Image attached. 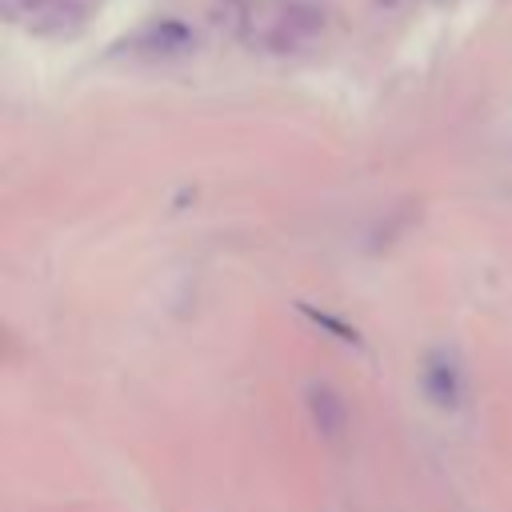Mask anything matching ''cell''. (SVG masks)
Instances as JSON below:
<instances>
[{"label": "cell", "mask_w": 512, "mask_h": 512, "mask_svg": "<svg viewBox=\"0 0 512 512\" xmlns=\"http://www.w3.org/2000/svg\"><path fill=\"white\" fill-rule=\"evenodd\" d=\"M308 412L324 440H340V432L348 428V408H344L340 392L328 384H308Z\"/></svg>", "instance_id": "1"}, {"label": "cell", "mask_w": 512, "mask_h": 512, "mask_svg": "<svg viewBox=\"0 0 512 512\" xmlns=\"http://www.w3.org/2000/svg\"><path fill=\"white\" fill-rule=\"evenodd\" d=\"M424 388H428V396L440 408H452L460 400V368H456V360L444 356V352H436L428 360V368H424Z\"/></svg>", "instance_id": "2"}, {"label": "cell", "mask_w": 512, "mask_h": 512, "mask_svg": "<svg viewBox=\"0 0 512 512\" xmlns=\"http://www.w3.org/2000/svg\"><path fill=\"white\" fill-rule=\"evenodd\" d=\"M140 44L152 48V52H180V48H188V32L176 20H164V24H152L140 36Z\"/></svg>", "instance_id": "3"}, {"label": "cell", "mask_w": 512, "mask_h": 512, "mask_svg": "<svg viewBox=\"0 0 512 512\" xmlns=\"http://www.w3.org/2000/svg\"><path fill=\"white\" fill-rule=\"evenodd\" d=\"M380 4H404V0H380Z\"/></svg>", "instance_id": "4"}]
</instances>
